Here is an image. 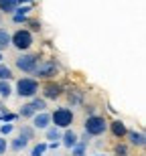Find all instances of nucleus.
Returning <instances> with one entry per match:
<instances>
[{
	"mask_svg": "<svg viewBox=\"0 0 146 156\" xmlns=\"http://www.w3.org/2000/svg\"><path fill=\"white\" fill-rule=\"evenodd\" d=\"M51 124L59 130H65L73 124V112L69 108H57V110L51 114Z\"/></svg>",
	"mask_w": 146,
	"mask_h": 156,
	"instance_id": "nucleus-1",
	"label": "nucleus"
},
{
	"mask_svg": "<svg viewBox=\"0 0 146 156\" xmlns=\"http://www.w3.org/2000/svg\"><path fill=\"white\" fill-rule=\"evenodd\" d=\"M16 93L20 98H35L39 93V81L33 77H23L16 81Z\"/></svg>",
	"mask_w": 146,
	"mask_h": 156,
	"instance_id": "nucleus-2",
	"label": "nucleus"
},
{
	"mask_svg": "<svg viewBox=\"0 0 146 156\" xmlns=\"http://www.w3.org/2000/svg\"><path fill=\"white\" fill-rule=\"evenodd\" d=\"M10 45L14 47L16 51H27V49H30V45H33V35H30V30L18 29L14 35H10Z\"/></svg>",
	"mask_w": 146,
	"mask_h": 156,
	"instance_id": "nucleus-3",
	"label": "nucleus"
},
{
	"mask_svg": "<svg viewBox=\"0 0 146 156\" xmlns=\"http://www.w3.org/2000/svg\"><path fill=\"white\" fill-rule=\"evenodd\" d=\"M108 130V122L101 116H87L85 120V134L87 136H101V134Z\"/></svg>",
	"mask_w": 146,
	"mask_h": 156,
	"instance_id": "nucleus-4",
	"label": "nucleus"
},
{
	"mask_svg": "<svg viewBox=\"0 0 146 156\" xmlns=\"http://www.w3.org/2000/svg\"><path fill=\"white\" fill-rule=\"evenodd\" d=\"M57 71H59V67L55 61H41V63H37L33 73H35L37 79H51V77L57 75Z\"/></svg>",
	"mask_w": 146,
	"mask_h": 156,
	"instance_id": "nucleus-5",
	"label": "nucleus"
},
{
	"mask_svg": "<svg viewBox=\"0 0 146 156\" xmlns=\"http://www.w3.org/2000/svg\"><path fill=\"white\" fill-rule=\"evenodd\" d=\"M37 63H39V55H20L16 59V67L24 73H33Z\"/></svg>",
	"mask_w": 146,
	"mask_h": 156,
	"instance_id": "nucleus-6",
	"label": "nucleus"
},
{
	"mask_svg": "<svg viewBox=\"0 0 146 156\" xmlns=\"http://www.w3.org/2000/svg\"><path fill=\"white\" fill-rule=\"evenodd\" d=\"M51 126V114L47 112H37L33 116V128L35 130H47Z\"/></svg>",
	"mask_w": 146,
	"mask_h": 156,
	"instance_id": "nucleus-7",
	"label": "nucleus"
},
{
	"mask_svg": "<svg viewBox=\"0 0 146 156\" xmlns=\"http://www.w3.org/2000/svg\"><path fill=\"white\" fill-rule=\"evenodd\" d=\"M77 142H79V136H77L71 128H65V132L61 134V144H63L65 148H69V150H71Z\"/></svg>",
	"mask_w": 146,
	"mask_h": 156,
	"instance_id": "nucleus-8",
	"label": "nucleus"
},
{
	"mask_svg": "<svg viewBox=\"0 0 146 156\" xmlns=\"http://www.w3.org/2000/svg\"><path fill=\"white\" fill-rule=\"evenodd\" d=\"M43 95H45V98L43 99H57L59 95H61V85H59V83H47V85L43 87Z\"/></svg>",
	"mask_w": 146,
	"mask_h": 156,
	"instance_id": "nucleus-9",
	"label": "nucleus"
},
{
	"mask_svg": "<svg viewBox=\"0 0 146 156\" xmlns=\"http://www.w3.org/2000/svg\"><path fill=\"white\" fill-rule=\"evenodd\" d=\"M128 140H130V144L132 146H136V148H144V144H146V136L142 132H136V130H128Z\"/></svg>",
	"mask_w": 146,
	"mask_h": 156,
	"instance_id": "nucleus-10",
	"label": "nucleus"
},
{
	"mask_svg": "<svg viewBox=\"0 0 146 156\" xmlns=\"http://www.w3.org/2000/svg\"><path fill=\"white\" fill-rule=\"evenodd\" d=\"M110 130H112V134L116 136V138H126V134H128V128H126V124H124L122 120H114L110 124Z\"/></svg>",
	"mask_w": 146,
	"mask_h": 156,
	"instance_id": "nucleus-11",
	"label": "nucleus"
},
{
	"mask_svg": "<svg viewBox=\"0 0 146 156\" xmlns=\"http://www.w3.org/2000/svg\"><path fill=\"white\" fill-rule=\"evenodd\" d=\"M18 0H0V12L4 14H14V10L18 8Z\"/></svg>",
	"mask_w": 146,
	"mask_h": 156,
	"instance_id": "nucleus-12",
	"label": "nucleus"
},
{
	"mask_svg": "<svg viewBox=\"0 0 146 156\" xmlns=\"http://www.w3.org/2000/svg\"><path fill=\"white\" fill-rule=\"evenodd\" d=\"M27 146H29V142H27L24 138H20V136H16V138H12V140H10L8 148H10V150H14V152H20V150H24Z\"/></svg>",
	"mask_w": 146,
	"mask_h": 156,
	"instance_id": "nucleus-13",
	"label": "nucleus"
},
{
	"mask_svg": "<svg viewBox=\"0 0 146 156\" xmlns=\"http://www.w3.org/2000/svg\"><path fill=\"white\" fill-rule=\"evenodd\" d=\"M45 136H47L49 142H57V140H61V130L55 126H49L47 130H45Z\"/></svg>",
	"mask_w": 146,
	"mask_h": 156,
	"instance_id": "nucleus-14",
	"label": "nucleus"
},
{
	"mask_svg": "<svg viewBox=\"0 0 146 156\" xmlns=\"http://www.w3.org/2000/svg\"><path fill=\"white\" fill-rule=\"evenodd\" d=\"M18 136L24 138L27 142H30V140H35V128H33V126H23V128H20V132H18Z\"/></svg>",
	"mask_w": 146,
	"mask_h": 156,
	"instance_id": "nucleus-15",
	"label": "nucleus"
},
{
	"mask_svg": "<svg viewBox=\"0 0 146 156\" xmlns=\"http://www.w3.org/2000/svg\"><path fill=\"white\" fill-rule=\"evenodd\" d=\"M67 99H69V104H71V105H79V104L83 101V95H81V91L73 89V91L67 93Z\"/></svg>",
	"mask_w": 146,
	"mask_h": 156,
	"instance_id": "nucleus-16",
	"label": "nucleus"
},
{
	"mask_svg": "<svg viewBox=\"0 0 146 156\" xmlns=\"http://www.w3.org/2000/svg\"><path fill=\"white\" fill-rule=\"evenodd\" d=\"M30 105H33V110H35V112H45V110H47V101H45L43 98H33Z\"/></svg>",
	"mask_w": 146,
	"mask_h": 156,
	"instance_id": "nucleus-17",
	"label": "nucleus"
},
{
	"mask_svg": "<svg viewBox=\"0 0 146 156\" xmlns=\"http://www.w3.org/2000/svg\"><path fill=\"white\" fill-rule=\"evenodd\" d=\"M12 79V69L8 65L0 63V81H10Z\"/></svg>",
	"mask_w": 146,
	"mask_h": 156,
	"instance_id": "nucleus-18",
	"label": "nucleus"
},
{
	"mask_svg": "<svg viewBox=\"0 0 146 156\" xmlns=\"http://www.w3.org/2000/svg\"><path fill=\"white\" fill-rule=\"evenodd\" d=\"M8 45H10V33L6 29H0V49H4Z\"/></svg>",
	"mask_w": 146,
	"mask_h": 156,
	"instance_id": "nucleus-19",
	"label": "nucleus"
},
{
	"mask_svg": "<svg viewBox=\"0 0 146 156\" xmlns=\"http://www.w3.org/2000/svg\"><path fill=\"white\" fill-rule=\"evenodd\" d=\"M114 156H130V148L126 144H116V148H114Z\"/></svg>",
	"mask_w": 146,
	"mask_h": 156,
	"instance_id": "nucleus-20",
	"label": "nucleus"
},
{
	"mask_svg": "<svg viewBox=\"0 0 146 156\" xmlns=\"http://www.w3.org/2000/svg\"><path fill=\"white\" fill-rule=\"evenodd\" d=\"M35 114H37V112L33 110V105H30V104H24L23 108H20V114H18V116H20V118H33Z\"/></svg>",
	"mask_w": 146,
	"mask_h": 156,
	"instance_id": "nucleus-21",
	"label": "nucleus"
},
{
	"mask_svg": "<svg viewBox=\"0 0 146 156\" xmlns=\"http://www.w3.org/2000/svg\"><path fill=\"white\" fill-rule=\"evenodd\" d=\"M12 93V87L8 81H0V98H8Z\"/></svg>",
	"mask_w": 146,
	"mask_h": 156,
	"instance_id": "nucleus-22",
	"label": "nucleus"
},
{
	"mask_svg": "<svg viewBox=\"0 0 146 156\" xmlns=\"http://www.w3.org/2000/svg\"><path fill=\"white\" fill-rule=\"evenodd\" d=\"M47 152V142H41V144H37L33 150H30V156H43Z\"/></svg>",
	"mask_w": 146,
	"mask_h": 156,
	"instance_id": "nucleus-23",
	"label": "nucleus"
},
{
	"mask_svg": "<svg viewBox=\"0 0 146 156\" xmlns=\"http://www.w3.org/2000/svg\"><path fill=\"white\" fill-rule=\"evenodd\" d=\"M85 150H87V146H83L77 142L73 148H71V156H85Z\"/></svg>",
	"mask_w": 146,
	"mask_h": 156,
	"instance_id": "nucleus-24",
	"label": "nucleus"
},
{
	"mask_svg": "<svg viewBox=\"0 0 146 156\" xmlns=\"http://www.w3.org/2000/svg\"><path fill=\"white\" fill-rule=\"evenodd\" d=\"M12 20H14V23H27L29 18H27V14H18V12H14V14H12Z\"/></svg>",
	"mask_w": 146,
	"mask_h": 156,
	"instance_id": "nucleus-25",
	"label": "nucleus"
},
{
	"mask_svg": "<svg viewBox=\"0 0 146 156\" xmlns=\"http://www.w3.org/2000/svg\"><path fill=\"white\" fill-rule=\"evenodd\" d=\"M12 130H14V126H12V124H2V126H0V132L4 134V136H6V134H10Z\"/></svg>",
	"mask_w": 146,
	"mask_h": 156,
	"instance_id": "nucleus-26",
	"label": "nucleus"
},
{
	"mask_svg": "<svg viewBox=\"0 0 146 156\" xmlns=\"http://www.w3.org/2000/svg\"><path fill=\"white\" fill-rule=\"evenodd\" d=\"M29 27H30V30H41V23L39 20H30Z\"/></svg>",
	"mask_w": 146,
	"mask_h": 156,
	"instance_id": "nucleus-27",
	"label": "nucleus"
},
{
	"mask_svg": "<svg viewBox=\"0 0 146 156\" xmlns=\"http://www.w3.org/2000/svg\"><path fill=\"white\" fill-rule=\"evenodd\" d=\"M4 152H6V140L0 138V154H4Z\"/></svg>",
	"mask_w": 146,
	"mask_h": 156,
	"instance_id": "nucleus-28",
	"label": "nucleus"
},
{
	"mask_svg": "<svg viewBox=\"0 0 146 156\" xmlns=\"http://www.w3.org/2000/svg\"><path fill=\"white\" fill-rule=\"evenodd\" d=\"M85 112H87L89 116H94V112H95V108H94V105H87V108H85Z\"/></svg>",
	"mask_w": 146,
	"mask_h": 156,
	"instance_id": "nucleus-29",
	"label": "nucleus"
}]
</instances>
